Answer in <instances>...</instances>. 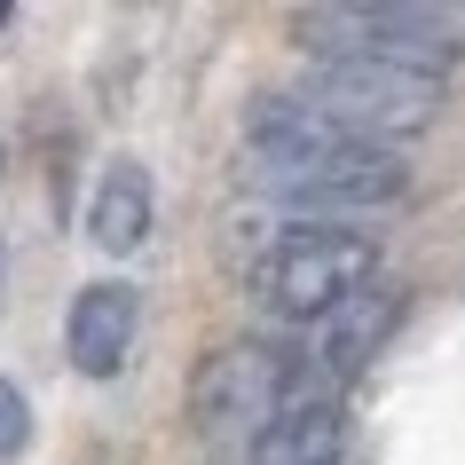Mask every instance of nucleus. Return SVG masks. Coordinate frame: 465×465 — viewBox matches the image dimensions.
Listing matches in <instances>:
<instances>
[{"label": "nucleus", "instance_id": "1", "mask_svg": "<svg viewBox=\"0 0 465 465\" xmlns=\"http://www.w3.org/2000/svg\"><path fill=\"white\" fill-rule=\"evenodd\" d=\"M245 182L308 221L371 213L411 190V166L379 143H323V150H245Z\"/></svg>", "mask_w": 465, "mask_h": 465}, {"label": "nucleus", "instance_id": "2", "mask_svg": "<svg viewBox=\"0 0 465 465\" xmlns=\"http://www.w3.org/2000/svg\"><path fill=\"white\" fill-rule=\"evenodd\" d=\"M292 40L316 64H394V72H426V79H441V64H450L426 0H323V8H292Z\"/></svg>", "mask_w": 465, "mask_h": 465}, {"label": "nucleus", "instance_id": "3", "mask_svg": "<svg viewBox=\"0 0 465 465\" xmlns=\"http://www.w3.org/2000/svg\"><path fill=\"white\" fill-rule=\"evenodd\" d=\"M371 269H379V245L363 229H331V221H308V229H284L261 261V300L276 316H340L355 292H371Z\"/></svg>", "mask_w": 465, "mask_h": 465}, {"label": "nucleus", "instance_id": "4", "mask_svg": "<svg viewBox=\"0 0 465 465\" xmlns=\"http://www.w3.org/2000/svg\"><path fill=\"white\" fill-rule=\"evenodd\" d=\"M300 103L331 119L340 134L355 143H402L418 126H434V103H441V79L426 72H394V64H316L300 79Z\"/></svg>", "mask_w": 465, "mask_h": 465}, {"label": "nucleus", "instance_id": "5", "mask_svg": "<svg viewBox=\"0 0 465 465\" xmlns=\"http://www.w3.org/2000/svg\"><path fill=\"white\" fill-rule=\"evenodd\" d=\"M300 394V355H284V347H261V340H237L221 347V355H205V371H197L190 387V418L205 441H261L276 426V418L292 411Z\"/></svg>", "mask_w": 465, "mask_h": 465}, {"label": "nucleus", "instance_id": "6", "mask_svg": "<svg viewBox=\"0 0 465 465\" xmlns=\"http://www.w3.org/2000/svg\"><path fill=\"white\" fill-rule=\"evenodd\" d=\"M402 323V292L394 284H371V292H355L340 308V316H323L316 331V355H300V394H292V411L300 402H331V394L355 379V371L387 347V331Z\"/></svg>", "mask_w": 465, "mask_h": 465}, {"label": "nucleus", "instance_id": "7", "mask_svg": "<svg viewBox=\"0 0 465 465\" xmlns=\"http://www.w3.org/2000/svg\"><path fill=\"white\" fill-rule=\"evenodd\" d=\"M134 323H143V300L126 276H103V284H79L72 323H64V347H72L79 379H119L126 355H134Z\"/></svg>", "mask_w": 465, "mask_h": 465}, {"label": "nucleus", "instance_id": "8", "mask_svg": "<svg viewBox=\"0 0 465 465\" xmlns=\"http://www.w3.org/2000/svg\"><path fill=\"white\" fill-rule=\"evenodd\" d=\"M87 237H95L103 252H134V245L150 237V173L134 166V158L103 166L95 205H87Z\"/></svg>", "mask_w": 465, "mask_h": 465}, {"label": "nucleus", "instance_id": "9", "mask_svg": "<svg viewBox=\"0 0 465 465\" xmlns=\"http://www.w3.org/2000/svg\"><path fill=\"white\" fill-rule=\"evenodd\" d=\"M340 450H347L340 402H300L252 441V465H340Z\"/></svg>", "mask_w": 465, "mask_h": 465}, {"label": "nucleus", "instance_id": "10", "mask_svg": "<svg viewBox=\"0 0 465 465\" xmlns=\"http://www.w3.org/2000/svg\"><path fill=\"white\" fill-rule=\"evenodd\" d=\"M25 441H32V402H25L16 379H0V465L25 458Z\"/></svg>", "mask_w": 465, "mask_h": 465}, {"label": "nucleus", "instance_id": "11", "mask_svg": "<svg viewBox=\"0 0 465 465\" xmlns=\"http://www.w3.org/2000/svg\"><path fill=\"white\" fill-rule=\"evenodd\" d=\"M434 8V32H441V48L465 55V0H426Z\"/></svg>", "mask_w": 465, "mask_h": 465}]
</instances>
